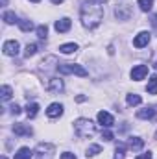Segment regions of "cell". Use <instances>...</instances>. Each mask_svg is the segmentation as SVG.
<instances>
[{
	"label": "cell",
	"mask_w": 157,
	"mask_h": 159,
	"mask_svg": "<svg viewBox=\"0 0 157 159\" xmlns=\"http://www.w3.org/2000/svg\"><path fill=\"white\" fill-rule=\"evenodd\" d=\"M79 15H81L83 26L92 30L104 20V6L100 0H85L79 9Z\"/></svg>",
	"instance_id": "6da1fadb"
},
{
	"label": "cell",
	"mask_w": 157,
	"mask_h": 159,
	"mask_svg": "<svg viewBox=\"0 0 157 159\" xmlns=\"http://www.w3.org/2000/svg\"><path fill=\"white\" fill-rule=\"evenodd\" d=\"M74 131H76V135H78V137L87 139V137L94 135L96 126H94V122H92L91 119H78L76 122H74Z\"/></svg>",
	"instance_id": "7a4b0ae2"
},
{
	"label": "cell",
	"mask_w": 157,
	"mask_h": 159,
	"mask_svg": "<svg viewBox=\"0 0 157 159\" xmlns=\"http://www.w3.org/2000/svg\"><path fill=\"white\" fill-rule=\"evenodd\" d=\"M57 70H59V74H78L81 78H85L89 74L81 65H76V63H57Z\"/></svg>",
	"instance_id": "3957f363"
},
{
	"label": "cell",
	"mask_w": 157,
	"mask_h": 159,
	"mask_svg": "<svg viewBox=\"0 0 157 159\" xmlns=\"http://www.w3.org/2000/svg\"><path fill=\"white\" fill-rule=\"evenodd\" d=\"M54 152H56V146H54V144L41 143L34 154H35V159H52V154H54Z\"/></svg>",
	"instance_id": "277c9868"
},
{
	"label": "cell",
	"mask_w": 157,
	"mask_h": 159,
	"mask_svg": "<svg viewBox=\"0 0 157 159\" xmlns=\"http://www.w3.org/2000/svg\"><path fill=\"white\" fill-rule=\"evenodd\" d=\"M131 15H133V9H131L129 4H126V2L117 4V7H115V17H117L118 20H129Z\"/></svg>",
	"instance_id": "5b68a950"
},
{
	"label": "cell",
	"mask_w": 157,
	"mask_h": 159,
	"mask_svg": "<svg viewBox=\"0 0 157 159\" xmlns=\"http://www.w3.org/2000/svg\"><path fill=\"white\" fill-rule=\"evenodd\" d=\"M63 89H65V83H63V80H59V78H50L48 81H46V91H48V93L59 94Z\"/></svg>",
	"instance_id": "8992f818"
},
{
	"label": "cell",
	"mask_w": 157,
	"mask_h": 159,
	"mask_svg": "<svg viewBox=\"0 0 157 159\" xmlns=\"http://www.w3.org/2000/svg\"><path fill=\"white\" fill-rule=\"evenodd\" d=\"M146 74H148V67H146V65H137V67L131 69V80H135V81L144 80Z\"/></svg>",
	"instance_id": "52a82bcc"
},
{
	"label": "cell",
	"mask_w": 157,
	"mask_h": 159,
	"mask_svg": "<svg viewBox=\"0 0 157 159\" xmlns=\"http://www.w3.org/2000/svg\"><path fill=\"white\" fill-rule=\"evenodd\" d=\"M19 48H20V46H19V43H17L15 39L13 41H6L4 46H2V50H4L6 56H17V54H19Z\"/></svg>",
	"instance_id": "ba28073f"
},
{
	"label": "cell",
	"mask_w": 157,
	"mask_h": 159,
	"mask_svg": "<svg viewBox=\"0 0 157 159\" xmlns=\"http://www.w3.org/2000/svg\"><path fill=\"white\" fill-rule=\"evenodd\" d=\"M70 26H72V22H70V19H69V17H63V19L56 20V24H54L56 32H59V34H65V32H69V30H70Z\"/></svg>",
	"instance_id": "9c48e42d"
},
{
	"label": "cell",
	"mask_w": 157,
	"mask_h": 159,
	"mask_svg": "<svg viewBox=\"0 0 157 159\" xmlns=\"http://www.w3.org/2000/svg\"><path fill=\"white\" fill-rule=\"evenodd\" d=\"M157 115V106H152V107H144V109H139L137 111V119H144L150 120Z\"/></svg>",
	"instance_id": "30bf717a"
},
{
	"label": "cell",
	"mask_w": 157,
	"mask_h": 159,
	"mask_svg": "<svg viewBox=\"0 0 157 159\" xmlns=\"http://www.w3.org/2000/svg\"><path fill=\"white\" fill-rule=\"evenodd\" d=\"M148 43H150V34H148V32H141V34L133 39V46H135V48H144Z\"/></svg>",
	"instance_id": "8fae6325"
},
{
	"label": "cell",
	"mask_w": 157,
	"mask_h": 159,
	"mask_svg": "<svg viewBox=\"0 0 157 159\" xmlns=\"http://www.w3.org/2000/svg\"><path fill=\"white\" fill-rule=\"evenodd\" d=\"M98 122H100L104 128H111V126L115 124V119H113L111 113H107V111H100V113H98Z\"/></svg>",
	"instance_id": "7c38bea8"
},
{
	"label": "cell",
	"mask_w": 157,
	"mask_h": 159,
	"mask_svg": "<svg viewBox=\"0 0 157 159\" xmlns=\"http://www.w3.org/2000/svg\"><path fill=\"white\" fill-rule=\"evenodd\" d=\"M13 131H15V135H20V137H30L34 133V129L28 124H15L13 126Z\"/></svg>",
	"instance_id": "4fadbf2b"
},
{
	"label": "cell",
	"mask_w": 157,
	"mask_h": 159,
	"mask_svg": "<svg viewBox=\"0 0 157 159\" xmlns=\"http://www.w3.org/2000/svg\"><path fill=\"white\" fill-rule=\"evenodd\" d=\"M46 115H48L50 119L61 117V115H63V106H61V104H50L48 109H46Z\"/></svg>",
	"instance_id": "5bb4252c"
},
{
	"label": "cell",
	"mask_w": 157,
	"mask_h": 159,
	"mask_svg": "<svg viewBox=\"0 0 157 159\" xmlns=\"http://www.w3.org/2000/svg\"><path fill=\"white\" fill-rule=\"evenodd\" d=\"M128 146H129L131 150H141V148L144 146V141H142L141 137H129V143H128Z\"/></svg>",
	"instance_id": "9a60e30c"
},
{
	"label": "cell",
	"mask_w": 157,
	"mask_h": 159,
	"mask_svg": "<svg viewBox=\"0 0 157 159\" xmlns=\"http://www.w3.org/2000/svg\"><path fill=\"white\" fill-rule=\"evenodd\" d=\"M76 50H78V44H76V43H65V44L59 46V52H61V54H72V52H76Z\"/></svg>",
	"instance_id": "2e32d148"
},
{
	"label": "cell",
	"mask_w": 157,
	"mask_h": 159,
	"mask_svg": "<svg viewBox=\"0 0 157 159\" xmlns=\"http://www.w3.org/2000/svg\"><path fill=\"white\" fill-rule=\"evenodd\" d=\"M34 156V152L30 150V148H26V146H22L17 154H15V159H32Z\"/></svg>",
	"instance_id": "e0dca14e"
},
{
	"label": "cell",
	"mask_w": 157,
	"mask_h": 159,
	"mask_svg": "<svg viewBox=\"0 0 157 159\" xmlns=\"http://www.w3.org/2000/svg\"><path fill=\"white\" fill-rule=\"evenodd\" d=\"M0 94H2V102H7V100H11V96H13V89H11L9 85H2Z\"/></svg>",
	"instance_id": "ac0fdd59"
},
{
	"label": "cell",
	"mask_w": 157,
	"mask_h": 159,
	"mask_svg": "<svg viewBox=\"0 0 157 159\" xmlns=\"http://www.w3.org/2000/svg\"><path fill=\"white\" fill-rule=\"evenodd\" d=\"M37 113H39V104H28V107H26V115H28V119H34V117H37Z\"/></svg>",
	"instance_id": "d6986e66"
},
{
	"label": "cell",
	"mask_w": 157,
	"mask_h": 159,
	"mask_svg": "<svg viewBox=\"0 0 157 159\" xmlns=\"http://www.w3.org/2000/svg\"><path fill=\"white\" fill-rule=\"evenodd\" d=\"M2 19H4V22H6V24H15V22H19L17 15H15L13 11H6V13L2 15Z\"/></svg>",
	"instance_id": "ffe728a7"
},
{
	"label": "cell",
	"mask_w": 157,
	"mask_h": 159,
	"mask_svg": "<svg viewBox=\"0 0 157 159\" xmlns=\"http://www.w3.org/2000/svg\"><path fill=\"white\" fill-rule=\"evenodd\" d=\"M19 28H20L22 32H32L35 26H34V22H32V20H28V19H22V20H19Z\"/></svg>",
	"instance_id": "44dd1931"
},
{
	"label": "cell",
	"mask_w": 157,
	"mask_h": 159,
	"mask_svg": "<svg viewBox=\"0 0 157 159\" xmlns=\"http://www.w3.org/2000/svg\"><path fill=\"white\" fill-rule=\"evenodd\" d=\"M126 102H128V106L133 107V106H139V104L142 102V98H141L139 94H128V96H126Z\"/></svg>",
	"instance_id": "7402d4cb"
},
{
	"label": "cell",
	"mask_w": 157,
	"mask_h": 159,
	"mask_svg": "<svg viewBox=\"0 0 157 159\" xmlns=\"http://www.w3.org/2000/svg\"><path fill=\"white\" fill-rule=\"evenodd\" d=\"M146 91H148L150 94H157V76H152V78H150L148 85H146Z\"/></svg>",
	"instance_id": "603a6c76"
},
{
	"label": "cell",
	"mask_w": 157,
	"mask_h": 159,
	"mask_svg": "<svg viewBox=\"0 0 157 159\" xmlns=\"http://www.w3.org/2000/svg\"><path fill=\"white\" fill-rule=\"evenodd\" d=\"M126 144L124 143H118L117 144V152H115V159H124L126 157Z\"/></svg>",
	"instance_id": "cb8c5ba5"
},
{
	"label": "cell",
	"mask_w": 157,
	"mask_h": 159,
	"mask_svg": "<svg viewBox=\"0 0 157 159\" xmlns=\"http://www.w3.org/2000/svg\"><path fill=\"white\" fill-rule=\"evenodd\" d=\"M139 7L142 11H150L154 7V0H139Z\"/></svg>",
	"instance_id": "d4e9b609"
},
{
	"label": "cell",
	"mask_w": 157,
	"mask_h": 159,
	"mask_svg": "<svg viewBox=\"0 0 157 159\" xmlns=\"http://www.w3.org/2000/svg\"><path fill=\"white\" fill-rule=\"evenodd\" d=\"M35 54H37V44H34V43L28 44L26 50H24V56H26V57H32V56H35Z\"/></svg>",
	"instance_id": "484cf974"
},
{
	"label": "cell",
	"mask_w": 157,
	"mask_h": 159,
	"mask_svg": "<svg viewBox=\"0 0 157 159\" xmlns=\"http://www.w3.org/2000/svg\"><path fill=\"white\" fill-rule=\"evenodd\" d=\"M102 152V146L100 144H91L89 148H87V157L89 156H96V154H100Z\"/></svg>",
	"instance_id": "4316f807"
},
{
	"label": "cell",
	"mask_w": 157,
	"mask_h": 159,
	"mask_svg": "<svg viewBox=\"0 0 157 159\" xmlns=\"http://www.w3.org/2000/svg\"><path fill=\"white\" fill-rule=\"evenodd\" d=\"M46 34H48L46 24H41V26H37V35H39V39H46Z\"/></svg>",
	"instance_id": "83f0119b"
},
{
	"label": "cell",
	"mask_w": 157,
	"mask_h": 159,
	"mask_svg": "<svg viewBox=\"0 0 157 159\" xmlns=\"http://www.w3.org/2000/svg\"><path fill=\"white\" fill-rule=\"evenodd\" d=\"M102 139L104 141H113V133L109 129H105V131H102Z\"/></svg>",
	"instance_id": "f1b7e54d"
},
{
	"label": "cell",
	"mask_w": 157,
	"mask_h": 159,
	"mask_svg": "<svg viewBox=\"0 0 157 159\" xmlns=\"http://www.w3.org/2000/svg\"><path fill=\"white\" fill-rule=\"evenodd\" d=\"M61 159H78L74 154H70V152H63L61 154Z\"/></svg>",
	"instance_id": "f546056e"
},
{
	"label": "cell",
	"mask_w": 157,
	"mask_h": 159,
	"mask_svg": "<svg viewBox=\"0 0 157 159\" xmlns=\"http://www.w3.org/2000/svg\"><path fill=\"white\" fill-rule=\"evenodd\" d=\"M11 113H13V115H20V107H19L17 104H13V106H11Z\"/></svg>",
	"instance_id": "4dcf8cb0"
},
{
	"label": "cell",
	"mask_w": 157,
	"mask_h": 159,
	"mask_svg": "<svg viewBox=\"0 0 157 159\" xmlns=\"http://www.w3.org/2000/svg\"><path fill=\"white\" fill-rule=\"evenodd\" d=\"M135 159H152V154H150V152H146V154H141L139 157H135Z\"/></svg>",
	"instance_id": "1f68e13d"
},
{
	"label": "cell",
	"mask_w": 157,
	"mask_h": 159,
	"mask_svg": "<svg viewBox=\"0 0 157 159\" xmlns=\"http://www.w3.org/2000/svg\"><path fill=\"white\" fill-rule=\"evenodd\" d=\"M76 100H78V102H85V96H83V94H79V96L76 98Z\"/></svg>",
	"instance_id": "d6a6232c"
},
{
	"label": "cell",
	"mask_w": 157,
	"mask_h": 159,
	"mask_svg": "<svg viewBox=\"0 0 157 159\" xmlns=\"http://www.w3.org/2000/svg\"><path fill=\"white\" fill-rule=\"evenodd\" d=\"M63 0H52V4H61Z\"/></svg>",
	"instance_id": "836d02e7"
},
{
	"label": "cell",
	"mask_w": 157,
	"mask_h": 159,
	"mask_svg": "<svg viewBox=\"0 0 157 159\" xmlns=\"http://www.w3.org/2000/svg\"><path fill=\"white\" fill-rule=\"evenodd\" d=\"M154 24H155V26H157V15H155V17H154Z\"/></svg>",
	"instance_id": "e575fe53"
},
{
	"label": "cell",
	"mask_w": 157,
	"mask_h": 159,
	"mask_svg": "<svg viewBox=\"0 0 157 159\" xmlns=\"http://www.w3.org/2000/svg\"><path fill=\"white\" fill-rule=\"evenodd\" d=\"M0 2H2V4H4V6H6V4H7V0H0Z\"/></svg>",
	"instance_id": "d590c367"
},
{
	"label": "cell",
	"mask_w": 157,
	"mask_h": 159,
	"mask_svg": "<svg viewBox=\"0 0 157 159\" xmlns=\"http://www.w3.org/2000/svg\"><path fill=\"white\" fill-rule=\"evenodd\" d=\"M0 159H7V157H6V156H2V157H0Z\"/></svg>",
	"instance_id": "8d00e7d4"
},
{
	"label": "cell",
	"mask_w": 157,
	"mask_h": 159,
	"mask_svg": "<svg viewBox=\"0 0 157 159\" xmlns=\"http://www.w3.org/2000/svg\"><path fill=\"white\" fill-rule=\"evenodd\" d=\"M32 2H41V0H32Z\"/></svg>",
	"instance_id": "74e56055"
},
{
	"label": "cell",
	"mask_w": 157,
	"mask_h": 159,
	"mask_svg": "<svg viewBox=\"0 0 157 159\" xmlns=\"http://www.w3.org/2000/svg\"><path fill=\"white\" fill-rule=\"evenodd\" d=\"M154 67H155V70H157V63H155V65H154Z\"/></svg>",
	"instance_id": "f35d334b"
},
{
	"label": "cell",
	"mask_w": 157,
	"mask_h": 159,
	"mask_svg": "<svg viewBox=\"0 0 157 159\" xmlns=\"http://www.w3.org/2000/svg\"><path fill=\"white\" fill-rule=\"evenodd\" d=\"M100 2H107V0H100Z\"/></svg>",
	"instance_id": "ab89813d"
}]
</instances>
